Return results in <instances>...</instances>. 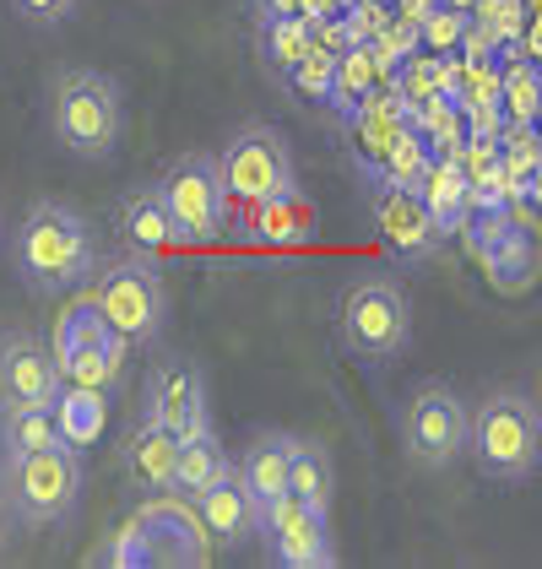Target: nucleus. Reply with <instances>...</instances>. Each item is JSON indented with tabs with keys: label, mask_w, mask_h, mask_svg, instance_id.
<instances>
[{
	"label": "nucleus",
	"mask_w": 542,
	"mask_h": 569,
	"mask_svg": "<svg viewBox=\"0 0 542 569\" xmlns=\"http://www.w3.org/2000/svg\"><path fill=\"white\" fill-rule=\"evenodd\" d=\"M337 342L369 369L397 363L412 348V293L391 271H363L337 299Z\"/></svg>",
	"instance_id": "obj_2"
},
{
	"label": "nucleus",
	"mask_w": 542,
	"mask_h": 569,
	"mask_svg": "<svg viewBox=\"0 0 542 569\" xmlns=\"http://www.w3.org/2000/svg\"><path fill=\"white\" fill-rule=\"evenodd\" d=\"M310 44H315V33H310V22H304V17H293V11H282V17H261V22H255V54H261V66H267L277 82L299 66V54H304Z\"/></svg>",
	"instance_id": "obj_24"
},
{
	"label": "nucleus",
	"mask_w": 542,
	"mask_h": 569,
	"mask_svg": "<svg viewBox=\"0 0 542 569\" xmlns=\"http://www.w3.org/2000/svg\"><path fill=\"white\" fill-rule=\"evenodd\" d=\"M109 337H114V331H109V320L98 315L92 293H82L77 305L54 320V342H49V352H54V363H60V358H71V352H82V348H103Z\"/></svg>",
	"instance_id": "obj_27"
},
{
	"label": "nucleus",
	"mask_w": 542,
	"mask_h": 569,
	"mask_svg": "<svg viewBox=\"0 0 542 569\" xmlns=\"http://www.w3.org/2000/svg\"><path fill=\"white\" fill-rule=\"evenodd\" d=\"M418 196H423L429 218L440 222L445 233H461V222L472 212V184H466V174L455 169V158L451 163H434V158H429V169L418 179Z\"/></svg>",
	"instance_id": "obj_23"
},
{
	"label": "nucleus",
	"mask_w": 542,
	"mask_h": 569,
	"mask_svg": "<svg viewBox=\"0 0 542 569\" xmlns=\"http://www.w3.org/2000/svg\"><path fill=\"white\" fill-rule=\"evenodd\" d=\"M141 418H152V423H163V429H174V435H190V429L212 423L201 363H190V358H163V363H152Z\"/></svg>",
	"instance_id": "obj_14"
},
{
	"label": "nucleus",
	"mask_w": 542,
	"mask_h": 569,
	"mask_svg": "<svg viewBox=\"0 0 542 569\" xmlns=\"http://www.w3.org/2000/svg\"><path fill=\"white\" fill-rule=\"evenodd\" d=\"M255 537L267 542V559L282 569H331L337 565V542H331V510H315L293 493L271 499Z\"/></svg>",
	"instance_id": "obj_11"
},
{
	"label": "nucleus",
	"mask_w": 542,
	"mask_h": 569,
	"mask_svg": "<svg viewBox=\"0 0 542 569\" xmlns=\"http://www.w3.org/2000/svg\"><path fill=\"white\" fill-rule=\"evenodd\" d=\"M218 179H223L228 207H250V201H267L277 190H293L299 174H293V147L277 126H239L228 136V147L218 152Z\"/></svg>",
	"instance_id": "obj_7"
},
{
	"label": "nucleus",
	"mask_w": 542,
	"mask_h": 569,
	"mask_svg": "<svg viewBox=\"0 0 542 569\" xmlns=\"http://www.w3.org/2000/svg\"><path fill=\"white\" fill-rule=\"evenodd\" d=\"M440 6H455V11H472V0H440Z\"/></svg>",
	"instance_id": "obj_37"
},
{
	"label": "nucleus",
	"mask_w": 542,
	"mask_h": 569,
	"mask_svg": "<svg viewBox=\"0 0 542 569\" xmlns=\"http://www.w3.org/2000/svg\"><path fill=\"white\" fill-rule=\"evenodd\" d=\"M532 401H538V412H542V369H538V386H532Z\"/></svg>",
	"instance_id": "obj_36"
},
{
	"label": "nucleus",
	"mask_w": 542,
	"mask_h": 569,
	"mask_svg": "<svg viewBox=\"0 0 542 569\" xmlns=\"http://www.w3.org/2000/svg\"><path fill=\"white\" fill-rule=\"evenodd\" d=\"M92 565H109V569H141L152 565V548H147V537H141V526L126 521L98 553H92Z\"/></svg>",
	"instance_id": "obj_32"
},
{
	"label": "nucleus",
	"mask_w": 542,
	"mask_h": 569,
	"mask_svg": "<svg viewBox=\"0 0 542 569\" xmlns=\"http://www.w3.org/2000/svg\"><path fill=\"white\" fill-rule=\"evenodd\" d=\"M82 450L71 445H44L28 456H6V505L22 526L66 521L82 499Z\"/></svg>",
	"instance_id": "obj_6"
},
{
	"label": "nucleus",
	"mask_w": 542,
	"mask_h": 569,
	"mask_svg": "<svg viewBox=\"0 0 542 569\" xmlns=\"http://www.w3.org/2000/svg\"><path fill=\"white\" fill-rule=\"evenodd\" d=\"M0 445H6V456H28V450H44V445H66V439L54 429V412L49 407H6Z\"/></svg>",
	"instance_id": "obj_28"
},
{
	"label": "nucleus",
	"mask_w": 542,
	"mask_h": 569,
	"mask_svg": "<svg viewBox=\"0 0 542 569\" xmlns=\"http://www.w3.org/2000/svg\"><path fill=\"white\" fill-rule=\"evenodd\" d=\"M11 261L28 293L54 299V293H77L88 288L92 266H98V233L92 222L66 207V201H33L28 218L11 239Z\"/></svg>",
	"instance_id": "obj_1"
},
{
	"label": "nucleus",
	"mask_w": 542,
	"mask_h": 569,
	"mask_svg": "<svg viewBox=\"0 0 542 569\" xmlns=\"http://www.w3.org/2000/svg\"><path fill=\"white\" fill-rule=\"evenodd\" d=\"M88 293L98 315L109 320L114 337H126L131 348H147L163 337V320H169V288H163V271L152 256H114V261H98L88 277Z\"/></svg>",
	"instance_id": "obj_5"
},
{
	"label": "nucleus",
	"mask_w": 542,
	"mask_h": 569,
	"mask_svg": "<svg viewBox=\"0 0 542 569\" xmlns=\"http://www.w3.org/2000/svg\"><path fill=\"white\" fill-rule=\"evenodd\" d=\"M114 228H120V239H126V250L136 256H163V250H184L180 228L169 218V207H163V196H158V184H136L120 196V207H114Z\"/></svg>",
	"instance_id": "obj_18"
},
{
	"label": "nucleus",
	"mask_w": 542,
	"mask_h": 569,
	"mask_svg": "<svg viewBox=\"0 0 542 569\" xmlns=\"http://www.w3.org/2000/svg\"><path fill=\"white\" fill-rule=\"evenodd\" d=\"M532 207H538V212H542V158H538V163H532Z\"/></svg>",
	"instance_id": "obj_35"
},
{
	"label": "nucleus",
	"mask_w": 542,
	"mask_h": 569,
	"mask_svg": "<svg viewBox=\"0 0 542 569\" xmlns=\"http://www.w3.org/2000/svg\"><path fill=\"white\" fill-rule=\"evenodd\" d=\"M288 493L315 505V510H331V493H337V467H331V450L320 439L293 435V450H288Z\"/></svg>",
	"instance_id": "obj_22"
},
{
	"label": "nucleus",
	"mask_w": 542,
	"mask_h": 569,
	"mask_svg": "<svg viewBox=\"0 0 542 569\" xmlns=\"http://www.w3.org/2000/svg\"><path fill=\"white\" fill-rule=\"evenodd\" d=\"M466 456L494 482L532 478L542 467V412L532 391H489L466 407Z\"/></svg>",
	"instance_id": "obj_3"
},
{
	"label": "nucleus",
	"mask_w": 542,
	"mask_h": 569,
	"mask_svg": "<svg viewBox=\"0 0 542 569\" xmlns=\"http://www.w3.org/2000/svg\"><path fill=\"white\" fill-rule=\"evenodd\" d=\"M228 467H233V456L223 450L218 429H212V423H201V429L180 435V461H174V493L195 499V493H207L212 482L223 478Z\"/></svg>",
	"instance_id": "obj_20"
},
{
	"label": "nucleus",
	"mask_w": 542,
	"mask_h": 569,
	"mask_svg": "<svg viewBox=\"0 0 542 569\" xmlns=\"http://www.w3.org/2000/svg\"><path fill=\"white\" fill-rule=\"evenodd\" d=\"M363 212L369 228L380 233V244L402 266H429L445 250V228L429 218L418 184H385V179H363Z\"/></svg>",
	"instance_id": "obj_10"
},
{
	"label": "nucleus",
	"mask_w": 542,
	"mask_h": 569,
	"mask_svg": "<svg viewBox=\"0 0 542 569\" xmlns=\"http://www.w3.org/2000/svg\"><path fill=\"white\" fill-rule=\"evenodd\" d=\"M423 169H429V147H423V136L418 131H397L391 136V147L380 152V163H374V174L363 179H385V184H418L423 179Z\"/></svg>",
	"instance_id": "obj_29"
},
{
	"label": "nucleus",
	"mask_w": 542,
	"mask_h": 569,
	"mask_svg": "<svg viewBox=\"0 0 542 569\" xmlns=\"http://www.w3.org/2000/svg\"><path fill=\"white\" fill-rule=\"evenodd\" d=\"M190 505H195V516H201V526H207L212 548H228V553L244 548V542L255 537V526H261V510H255V499L244 493V482L233 478V467H228L207 493H195Z\"/></svg>",
	"instance_id": "obj_17"
},
{
	"label": "nucleus",
	"mask_w": 542,
	"mask_h": 569,
	"mask_svg": "<svg viewBox=\"0 0 542 569\" xmlns=\"http://www.w3.org/2000/svg\"><path fill=\"white\" fill-rule=\"evenodd\" d=\"M60 391V363L49 342L28 337V331H11L0 337V401L6 407H49Z\"/></svg>",
	"instance_id": "obj_15"
},
{
	"label": "nucleus",
	"mask_w": 542,
	"mask_h": 569,
	"mask_svg": "<svg viewBox=\"0 0 542 569\" xmlns=\"http://www.w3.org/2000/svg\"><path fill=\"white\" fill-rule=\"evenodd\" d=\"M228 233L255 239V244H271V250H299V244H315L320 212H315V201L293 184V190H277L267 201L239 207V218L228 212Z\"/></svg>",
	"instance_id": "obj_13"
},
{
	"label": "nucleus",
	"mask_w": 542,
	"mask_h": 569,
	"mask_svg": "<svg viewBox=\"0 0 542 569\" xmlns=\"http://www.w3.org/2000/svg\"><path fill=\"white\" fill-rule=\"evenodd\" d=\"M288 450H293V435L261 429V435H250V445L233 456V478L244 482V493L255 499L261 516H267L271 499L288 493Z\"/></svg>",
	"instance_id": "obj_19"
},
{
	"label": "nucleus",
	"mask_w": 542,
	"mask_h": 569,
	"mask_svg": "<svg viewBox=\"0 0 542 569\" xmlns=\"http://www.w3.org/2000/svg\"><path fill=\"white\" fill-rule=\"evenodd\" d=\"M174 461H180V435L152 418H141L120 445V467L136 493H174Z\"/></svg>",
	"instance_id": "obj_16"
},
{
	"label": "nucleus",
	"mask_w": 542,
	"mask_h": 569,
	"mask_svg": "<svg viewBox=\"0 0 542 569\" xmlns=\"http://www.w3.org/2000/svg\"><path fill=\"white\" fill-rule=\"evenodd\" d=\"M11 6H17V17L33 22V28H60V22L77 11V0H11Z\"/></svg>",
	"instance_id": "obj_34"
},
{
	"label": "nucleus",
	"mask_w": 542,
	"mask_h": 569,
	"mask_svg": "<svg viewBox=\"0 0 542 569\" xmlns=\"http://www.w3.org/2000/svg\"><path fill=\"white\" fill-rule=\"evenodd\" d=\"M49 131L54 141L82 158V163H103L114 158L120 136H126V92L109 71H60L49 88Z\"/></svg>",
	"instance_id": "obj_4"
},
{
	"label": "nucleus",
	"mask_w": 542,
	"mask_h": 569,
	"mask_svg": "<svg viewBox=\"0 0 542 569\" xmlns=\"http://www.w3.org/2000/svg\"><path fill=\"white\" fill-rule=\"evenodd\" d=\"M331 82H337V54L331 49L310 44L304 54H299V66L282 77V88L299 92L304 103H331Z\"/></svg>",
	"instance_id": "obj_30"
},
{
	"label": "nucleus",
	"mask_w": 542,
	"mask_h": 569,
	"mask_svg": "<svg viewBox=\"0 0 542 569\" xmlns=\"http://www.w3.org/2000/svg\"><path fill=\"white\" fill-rule=\"evenodd\" d=\"M374 92V49L369 44H348L337 54V82H331V109L342 120H353L363 109V98Z\"/></svg>",
	"instance_id": "obj_26"
},
{
	"label": "nucleus",
	"mask_w": 542,
	"mask_h": 569,
	"mask_svg": "<svg viewBox=\"0 0 542 569\" xmlns=\"http://www.w3.org/2000/svg\"><path fill=\"white\" fill-rule=\"evenodd\" d=\"M126 358H131V342L126 337H109L103 348H82V352H71V358H60V380L92 386V391H114L126 380Z\"/></svg>",
	"instance_id": "obj_25"
},
{
	"label": "nucleus",
	"mask_w": 542,
	"mask_h": 569,
	"mask_svg": "<svg viewBox=\"0 0 542 569\" xmlns=\"http://www.w3.org/2000/svg\"><path fill=\"white\" fill-rule=\"evenodd\" d=\"M152 548V565H174V569H201L212 565V537L195 516V505L184 493H141V510L131 516Z\"/></svg>",
	"instance_id": "obj_12"
},
{
	"label": "nucleus",
	"mask_w": 542,
	"mask_h": 569,
	"mask_svg": "<svg viewBox=\"0 0 542 569\" xmlns=\"http://www.w3.org/2000/svg\"><path fill=\"white\" fill-rule=\"evenodd\" d=\"M466 22H472V11H455V6H434L423 22H418V33L429 39V49H455L461 44V33H466Z\"/></svg>",
	"instance_id": "obj_33"
},
{
	"label": "nucleus",
	"mask_w": 542,
	"mask_h": 569,
	"mask_svg": "<svg viewBox=\"0 0 542 569\" xmlns=\"http://www.w3.org/2000/svg\"><path fill=\"white\" fill-rule=\"evenodd\" d=\"M499 103H510V114L532 126L542 114V71L538 66L510 60V66H504V82H499Z\"/></svg>",
	"instance_id": "obj_31"
},
{
	"label": "nucleus",
	"mask_w": 542,
	"mask_h": 569,
	"mask_svg": "<svg viewBox=\"0 0 542 569\" xmlns=\"http://www.w3.org/2000/svg\"><path fill=\"white\" fill-rule=\"evenodd\" d=\"M402 450L412 467L445 472L466 456V401L445 380H423L402 407Z\"/></svg>",
	"instance_id": "obj_9"
},
{
	"label": "nucleus",
	"mask_w": 542,
	"mask_h": 569,
	"mask_svg": "<svg viewBox=\"0 0 542 569\" xmlns=\"http://www.w3.org/2000/svg\"><path fill=\"white\" fill-rule=\"evenodd\" d=\"M152 184H158L184 244H218L228 233V196L212 152H180Z\"/></svg>",
	"instance_id": "obj_8"
},
{
	"label": "nucleus",
	"mask_w": 542,
	"mask_h": 569,
	"mask_svg": "<svg viewBox=\"0 0 542 569\" xmlns=\"http://www.w3.org/2000/svg\"><path fill=\"white\" fill-rule=\"evenodd\" d=\"M49 412H54V429H60V439H66L71 450H88L92 439L103 435L109 391H92V386L60 380V391H54V401H49Z\"/></svg>",
	"instance_id": "obj_21"
}]
</instances>
